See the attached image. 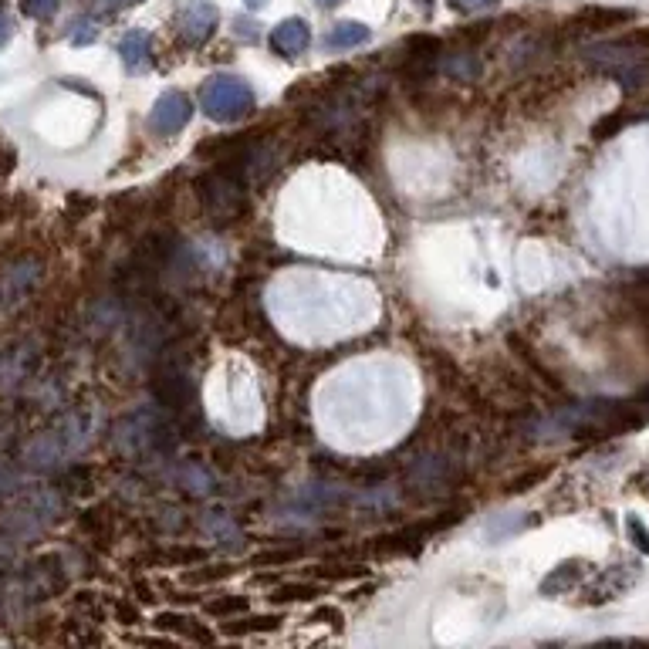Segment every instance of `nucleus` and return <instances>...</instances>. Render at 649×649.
Here are the masks:
<instances>
[{
	"instance_id": "10",
	"label": "nucleus",
	"mask_w": 649,
	"mask_h": 649,
	"mask_svg": "<svg viewBox=\"0 0 649 649\" xmlns=\"http://www.w3.org/2000/svg\"><path fill=\"white\" fill-rule=\"evenodd\" d=\"M443 71H450L453 78H474L477 75V61L470 55H453L450 61H443Z\"/></svg>"
},
{
	"instance_id": "14",
	"label": "nucleus",
	"mask_w": 649,
	"mask_h": 649,
	"mask_svg": "<svg viewBox=\"0 0 649 649\" xmlns=\"http://www.w3.org/2000/svg\"><path fill=\"white\" fill-rule=\"evenodd\" d=\"M132 4H142V0H95L99 11H122V7H132Z\"/></svg>"
},
{
	"instance_id": "15",
	"label": "nucleus",
	"mask_w": 649,
	"mask_h": 649,
	"mask_svg": "<svg viewBox=\"0 0 649 649\" xmlns=\"http://www.w3.org/2000/svg\"><path fill=\"white\" fill-rule=\"evenodd\" d=\"M278 622L281 619H251V626H234V633H240V629H257L261 633V629H274Z\"/></svg>"
},
{
	"instance_id": "5",
	"label": "nucleus",
	"mask_w": 649,
	"mask_h": 649,
	"mask_svg": "<svg viewBox=\"0 0 649 649\" xmlns=\"http://www.w3.org/2000/svg\"><path fill=\"white\" fill-rule=\"evenodd\" d=\"M193 119V102L186 99L183 92H163L153 105V112H149V126L159 136H173V132H180L186 122Z\"/></svg>"
},
{
	"instance_id": "17",
	"label": "nucleus",
	"mask_w": 649,
	"mask_h": 649,
	"mask_svg": "<svg viewBox=\"0 0 649 649\" xmlns=\"http://www.w3.org/2000/svg\"><path fill=\"white\" fill-rule=\"evenodd\" d=\"M244 4H247V7H251V11H261V7H264V4H268V0H244Z\"/></svg>"
},
{
	"instance_id": "3",
	"label": "nucleus",
	"mask_w": 649,
	"mask_h": 649,
	"mask_svg": "<svg viewBox=\"0 0 649 649\" xmlns=\"http://www.w3.org/2000/svg\"><path fill=\"white\" fill-rule=\"evenodd\" d=\"M589 58L599 68H606L616 78H622L626 88H639L643 82H649V61L629 48H619V44H595L589 51Z\"/></svg>"
},
{
	"instance_id": "7",
	"label": "nucleus",
	"mask_w": 649,
	"mask_h": 649,
	"mask_svg": "<svg viewBox=\"0 0 649 649\" xmlns=\"http://www.w3.org/2000/svg\"><path fill=\"white\" fill-rule=\"evenodd\" d=\"M119 58L126 65L129 75H142L153 65V41H149L146 31H129L126 38L119 41Z\"/></svg>"
},
{
	"instance_id": "16",
	"label": "nucleus",
	"mask_w": 649,
	"mask_h": 649,
	"mask_svg": "<svg viewBox=\"0 0 649 649\" xmlns=\"http://www.w3.org/2000/svg\"><path fill=\"white\" fill-rule=\"evenodd\" d=\"M457 7H464V11H480V7H491L497 0H453Z\"/></svg>"
},
{
	"instance_id": "2",
	"label": "nucleus",
	"mask_w": 649,
	"mask_h": 649,
	"mask_svg": "<svg viewBox=\"0 0 649 649\" xmlns=\"http://www.w3.org/2000/svg\"><path fill=\"white\" fill-rule=\"evenodd\" d=\"M200 197L203 207H207V217L213 224H234V220L244 217L247 203H244V180L224 166L220 173H210L207 180L200 183Z\"/></svg>"
},
{
	"instance_id": "6",
	"label": "nucleus",
	"mask_w": 649,
	"mask_h": 649,
	"mask_svg": "<svg viewBox=\"0 0 649 649\" xmlns=\"http://www.w3.org/2000/svg\"><path fill=\"white\" fill-rule=\"evenodd\" d=\"M271 44L281 51L284 58L305 55L308 44H311V28H308V21H301V17H288V21H281L278 28L271 31Z\"/></svg>"
},
{
	"instance_id": "9",
	"label": "nucleus",
	"mask_w": 649,
	"mask_h": 649,
	"mask_svg": "<svg viewBox=\"0 0 649 649\" xmlns=\"http://www.w3.org/2000/svg\"><path fill=\"white\" fill-rule=\"evenodd\" d=\"M17 7H21V14L31 17V21H48V17L58 14L61 0H17Z\"/></svg>"
},
{
	"instance_id": "12",
	"label": "nucleus",
	"mask_w": 649,
	"mask_h": 649,
	"mask_svg": "<svg viewBox=\"0 0 649 649\" xmlns=\"http://www.w3.org/2000/svg\"><path fill=\"white\" fill-rule=\"evenodd\" d=\"M14 38V21H11V14L7 11H0V48H7Z\"/></svg>"
},
{
	"instance_id": "18",
	"label": "nucleus",
	"mask_w": 649,
	"mask_h": 649,
	"mask_svg": "<svg viewBox=\"0 0 649 649\" xmlns=\"http://www.w3.org/2000/svg\"><path fill=\"white\" fill-rule=\"evenodd\" d=\"M318 4H322V7H339L342 0H318Z\"/></svg>"
},
{
	"instance_id": "4",
	"label": "nucleus",
	"mask_w": 649,
	"mask_h": 649,
	"mask_svg": "<svg viewBox=\"0 0 649 649\" xmlns=\"http://www.w3.org/2000/svg\"><path fill=\"white\" fill-rule=\"evenodd\" d=\"M217 21H220V14L210 0H186L180 7V14H176L180 38L190 44V48H200V44L217 31Z\"/></svg>"
},
{
	"instance_id": "8",
	"label": "nucleus",
	"mask_w": 649,
	"mask_h": 649,
	"mask_svg": "<svg viewBox=\"0 0 649 649\" xmlns=\"http://www.w3.org/2000/svg\"><path fill=\"white\" fill-rule=\"evenodd\" d=\"M369 38H372V31L366 24L342 21V24H335L332 34H328V44H332V48H359V44H366Z\"/></svg>"
},
{
	"instance_id": "19",
	"label": "nucleus",
	"mask_w": 649,
	"mask_h": 649,
	"mask_svg": "<svg viewBox=\"0 0 649 649\" xmlns=\"http://www.w3.org/2000/svg\"><path fill=\"white\" fill-rule=\"evenodd\" d=\"M430 4H433V0H420V7H423V11H426V7H430Z\"/></svg>"
},
{
	"instance_id": "13",
	"label": "nucleus",
	"mask_w": 649,
	"mask_h": 649,
	"mask_svg": "<svg viewBox=\"0 0 649 649\" xmlns=\"http://www.w3.org/2000/svg\"><path fill=\"white\" fill-rule=\"evenodd\" d=\"M629 531H633V538H636L639 551H649V535L643 531V524H639L636 518H629Z\"/></svg>"
},
{
	"instance_id": "11",
	"label": "nucleus",
	"mask_w": 649,
	"mask_h": 649,
	"mask_svg": "<svg viewBox=\"0 0 649 649\" xmlns=\"http://www.w3.org/2000/svg\"><path fill=\"white\" fill-rule=\"evenodd\" d=\"M71 44H92L95 38H99V31H95V24L92 21H78V24H71Z\"/></svg>"
},
{
	"instance_id": "1",
	"label": "nucleus",
	"mask_w": 649,
	"mask_h": 649,
	"mask_svg": "<svg viewBox=\"0 0 649 649\" xmlns=\"http://www.w3.org/2000/svg\"><path fill=\"white\" fill-rule=\"evenodd\" d=\"M200 109L207 112L213 122H237L254 109V92H251V85L240 82V78L217 75L203 85Z\"/></svg>"
}]
</instances>
